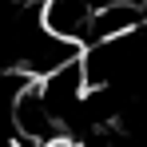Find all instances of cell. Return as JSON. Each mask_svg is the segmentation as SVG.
Segmentation results:
<instances>
[{
  "mask_svg": "<svg viewBox=\"0 0 147 147\" xmlns=\"http://www.w3.org/2000/svg\"><path fill=\"white\" fill-rule=\"evenodd\" d=\"M99 0H44L40 4V24L48 28L52 36L68 40V44H88V28L96 16Z\"/></svg>",
  "mask_w": 147,
  "mask_h": 147,
  "instance_id": "obj_1",
  "label": "cell"
}]
</instances>
